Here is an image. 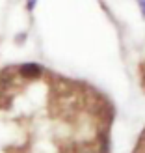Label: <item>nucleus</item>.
Here are the masks:
<instances>
[{
  "label": "nucleus",
  "instance_id": "nucleus-1",
  "mask_svg": "<svg viewBox=\"0 0 145 153\" xmlns=\"http://www.w3.org/2000/svg\"><path fill=\"white\" fill-rule=\"evenodd\" d=\"M112 106L39 64L0 71V153H110Z\"/></svg>",
  "mask_w": 145,
  "mask_h": 153
},
{
  "label": "nucleus",
  "instance_id": "nucleus-2",
  "mask_svg": "<svg viewBox=\"0 0 145 153\" xmlns=\"http://www.w3.org/2000/svg\"><path fill=\"white\" fill-rule=\"evenodd\" d=\"M132 153H145V131L140 134V138H138V142H136Z\"/></svg>",
  "mask_w": 145,
  "mask_h": 153
},
{
  "label": "nucleus",
  "instance_id": "nucleus-3",
  "mask_svg": "<svg viewBox=\"0 0 145 153\" xmlns=\"http://www.w3.org/2000/svg\"><path fill=\"white\" fill-rule=\"evenodd\" d=\"M136 4H138V7H140V13H141L143 21H145V0H136Z\"/></svg>",
  "mask_w": 145,
  "mask_h": 153
},
{
  "label": "nucleus",
  "instance_id": "nucleus-4",
  "mask_svg": "<svg viewBox=\"0 0 145 153\" xmlns=\"http://www.w3.org/2000/svg\"><path fill=\"white\" fill-rule=\"evenodd\" d=\"M37 4V0H26V6H28V10H34Z\"/></svg>",
  "mask_w": 145,
  "mask_h": 153
}]
</instances>
